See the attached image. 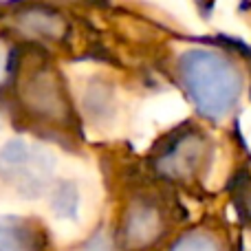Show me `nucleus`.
<instances>
[{"instance_id":"2","label":"nucleus","mask_w":251,"mask_h":251,"mask_svg":"<svg viewBox=\"0 0 251 251\" xmlns=\"http://www.w3.org/2000/svg\"><path fill=\"white\" fill-rule=\"evenodd\" d=\"M53 165L55 161L44 148L22 139H13L0 148V176L26 199L44 194L53 176Z\"/></svg>"},{"instance_id":"4","label":"nucleus","mask_w":251,"mask_h":251,"mask_svg":"<svg viewBox=\"0 0 251 251\" xmlns=\"http://www.w3.org/2000/svg\"><path fill=\"white\" fill-rule=\"evenodd\" d=\"M205 156H207L205 139L194 130H185L170 137L161 154L154 159V165L163 176L190 178L203 168Z\"/></svg>"},{"instance_id":"6","label":"nucleus","mask_w":251,"mask_h":251,"mask_svg":"<svg viewBox=\"0 0 251 251\" xmlns=\"http://www.w3.org/2000/svg\"><path fill=\"white\" fill-rule=\"evenodd\" d=\"M0 251H42V236L25 218L0 216Z\"/></svg>"},{"instance_id":"7","label":"nucleus","mask_w":251,"mask_h":251,"mask_svg":"<svg viewBox=\"0 0 251 251\" xmlns=\"http://www.w3.org/2000/svg\"><path fill=\"white\" fill-rule=\"evenodd\" d=\"M18 25L22 31L38 38L57 40L66 31L64 18L49 7H25V11L18 13Z\"/></svg>"},{"instance_id":"8","label":"nucleus","mask_w":251,"mask_h":251,"mask_svg":"<svg viewBox=\"0 0 251 251\" xmlns=\"http://www.w3.org/2000/svg\"><path fill=\"white\" fill-rule=\"evenodd\" d=\"M170 251H218V245L212 236L201 234V231H190V234L181 236Z\"/></svg>"},{"instance_id":"9","label":"nucleus","mask_w":251,"mask_h":251,"mask_svg":"<svg viewBox=\"0 0 251 251\" xmlns=\"http://www.w3.org/2000/svg\"><path fill=\"white\" fill-rule=\"evenodd\" d=\"M53 207H55V212L60 214V216H75V209H77V192H75V187L71 185V183H64V185H60V190H57L55 194V201H53Z\"/></svg>"},{"instance_id":"10","label":"nucleus","mask_w":251,"mask_h":251,"mask_svg":"<svg viewBox=\"0 0 251 251\" xmlns=\"http://www.w3.org/2000/svg\"><path fill=\"white\" fill-rule=\"evenodd\" d=\"M84 251H115V247H113V243H110V238L106 234H97L95 238L84 247Z\"/></svg>"},{"instance_id":"5","label":"nucleus","mask_w":251,"mask_h":251,"mask_svg":"<svg viewBox=\"0 0 251 251\" xmlns=\"http://www.w3.org/2000/svg\"><path fill=\"white\" fill-rule=\"evenodd\" d=\"M161 231H163V218H161L159 209L148 201L132 203L124 223V240L128 249L141 251L150 247L161 236Z\"/></svg>"},{"instance_id":"11","label":"nucleus","mask_w":251,"mask_h":251,"mask_svg":"<svg viewBox=\"0 0 251 251\" xmlns=\"http://www.w3.org/2000/svg\"><path fill=\"white\" fill-rule=\"evenodd\" d=\"M245 212H247V216L251 218V192L245 194Z\"/></svg>"},{"instance_id":"12","label":"nucleus","mask_w":251,"mask_h":251,"mask_svg":"<svg viewBox=\"0 0 251 251\" xmlns=\"http://www.w3.org/2000/svg\"><path fill=\"white\" fill-rule=\"evenodd\" d=\"M2 71H4V55H2V49H0V77H2Z\"/></svg>"},{"instance_id":"3","label":"nucleus","mask_w":251,"mask_h":251,"mask_svg":"<svg viewBox=\"0 0 251 251\" xmlns=\"http://www.w3.org/2000/svg\"><path fill=\"white\" fill-rule=\"evenodd\" d=\"M11 69V66H7ZM13 75H18V95L20 101L31 115L42 119H62L66 113V101L62 86L57 82L55 73L49 66L35 62L31 71H16L11 69Z\"/></svg>"},{"instance_id":"1","label":"nucleus","mask_w":251,"mask_h":251,"mask_svg":"<svg viewBox=\"0 0 251 251\" xmlns=\"http://www.w3.org/2000/svg\"><path fill=\"white\" fill-rule=\"evenodd\" d=\"M178 75L192 104L205 119L221 122L240 100V73L227 55L190 49L178 57Z\"/></svg>"}]
</instances>
